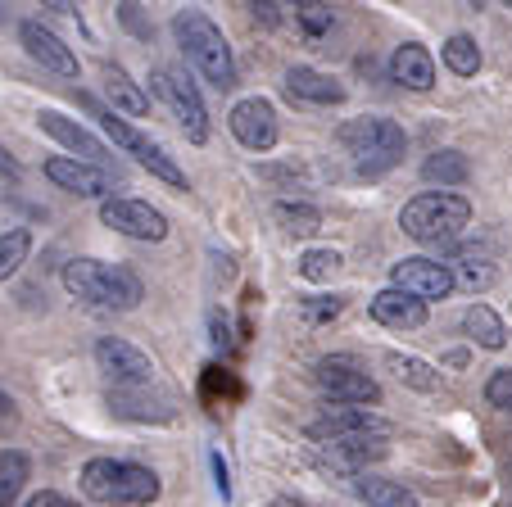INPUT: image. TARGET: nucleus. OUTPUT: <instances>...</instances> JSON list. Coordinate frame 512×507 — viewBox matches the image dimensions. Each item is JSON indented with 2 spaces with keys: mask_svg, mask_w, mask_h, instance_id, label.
Instances as JSON below:
<instances>
[{
  "mask_svg": "<svg viewBox=\"0 0 512 507\" xmlns=\"http://www.w3.org/2000/svg\"><path fill=\"white\" fill-rule=\"evenodd\" d=\"M173 32H177V46L186 50L195 68L204 73V82H213L218 91H232L236 87V59H232V46H227L223 28L200 10H182L173 19Z\"/></svg>",
  "mask_w": 512,
  "mask_h": 507,
  "instance_id": "f257e3e1",
  "label": "nucleus"
},
{
  "mask_svg": "<svg viewBox=\"0 0 512 507\" xmlns=\"http://www.w3.org/2000/svg\"><path fill=\"white\" fill-rule=\"evenodd\" d=\"M82 489L91 503L105 507H132V503H155L159 498V476L136 462H114V458H91L82 467Z\"/></svg>",
  "mask_w": 512,
  "mask_h": 507,
  "instance_id": "f03ea898",
  "label": "nucleus"
},
{
  "mask_svg": "<svg viewBox=\"0 0 512 507\" xmlns=\"http://www.w3.org/2000/svg\"><path fill=\"white\" fill-rule=\"evenodd\" d=\"M68 295L87 299L100 308H136L141 304V277L132 268H109L100 259H73L64 268Z\"/></svg>",
  "mask_w": 512,
  "mask_h": 507,
  "instance_id": "7ed1b4c3",
  "label": "nucleus"
},
{
  "mask_svg": "<svg viewBox=\"0 0 512 507\" xmlns=\"http://www.w3.org/2000/svg\"><path fill=\"white\" fill-rule=\"evenodd\" d=\"M467 222H472V204L454 191H426L417 200H408L404 213H399V227L413 240H422V245H445Z\"/></svg>",
  "mask_w": 512,
  "mask_h": 507,
  "instance_id": "20e7f679",
  "label": "nucleus"
},
{
  "mask_svg": "<svg viewBox=\"0 0 512 507\" xmlns=\"http://www.w3.org/2000/svg\"><path fill=\"white\" fill-rule=\"evenodd\" d=\"M340 145L354 159L358 173H386L404 159V132L390 118H354V123L340 127Z\"/></svg>",
  "mask_w": 512,
  "mask_h": 507,
  "instance_id": "39448f33",
  "label": "nucleus"
},
{
  "mask_svg": "<svg viewBox=\"0 0 512 507\" xmlns=\"http://www.w3.org/2000/svg\"><path fill=\"white\" fill-rule=\"evenodd\" d=\"M313 381L322 385V394H327V399L349 403V408H363V403H377L381 399V385L372 381V376L363 372L354 358H345V354L322 358V363L313 367Z\"/></svg>",
  "mask_w": 512,
  "mask_h": 507,
  "instance_id": "423d86ee",
  "label": "nucleus"
},
{
  "mask_svg": "<svg viewBox=\"0 0 512 507\" xmlns=\"http://www.w3.org/2000/svg\"><path fill=\"white\" fill-rule=\"evenodd\" d=\"M150 87H155V96L182 118L186 141H195V145L209 141V109H204V100H200V91H195L191 77L173 73V68H159V73L150 77Z\"/></svg>",
  "mask_w": 512,
  "mask_h": 507,
  "instance_id": "0eeeda50",
  "label": "nucleus"
},
{
  "mask_svg": "<svg viewBox=\"0 0 512 507\" xmlns=\"http://www.w3.org/2000/svg\"><path fill=\"white\" fill-rule=\"evenodd\" d=\"M390 281H395V290L422 299V304H426V299L454 295V286H458L454 268H449V263H440V259H404V263H395V268H390Z\"/></svg>",
  "mask_w": 512,
  "mask_h": 507,
  "instance_id": "6e6552de",
  "label": "nucleus"
},
{
  "mask_svg": "<svg viewBox=\"0 0 512 507\" xmlns=\"http://www.w3.org/2000/svg\"><path fill=\"white\" fill-rule=\"evenodd\" d=\"M100 222L132 240H164L168 236V218L145 200H105L100 204Z\"/></svg>",
  "mask_w": 512,
  "mask_h": 507,
  "instance_id": "1a4fd4ad",
  "label": "nucleus"
},
{
  "mask_svg": "<svg viewBox=\"0 0 512 507\" xmlns=\"http://www.w3.org/2000/svg\"><path fill=\"white\" fill-rule=\"evenodd\" d=\"M96 363L100 372L109 376L114 385H150V376H155V363H150V354H141L136 345H127V340H118V335H105V340H96Z\"/></svg>",
  "mask_w": 512,
  "mask_h": 507,
  "instance_id": "9d476101",
  "label": "nucleus"
},
{
  "mask_svg": "<svg viewBox=\"0 0 512 507\" xmlns=\"http://www.w3.org/2000/svg\"><path fill=\"white\" fill-rule=\"evenodd\" d=\"M232 136L245 145V150H254V154H263V150H272L277 145V109L268 105V100H241V105L232 109Z\"/></svg>",
  "mask_w": 512,
  "mask_h": 507,
  "instance_id": "9b49d317",
  "label": "nucleus"
},
{
  "mask_svg": "<svg viewBox=\"0 0 512 507\" xmlns=\"http://www.w3.org/2000/svg\"><path fill=\"white\" fill-rule=\"evenodd\" d=\"M313 440H354V435H386V421L368 408H349V403H336L327 408L318 421L309 426Z\"/></svg>",
  "mask_w": 512,
  "mask_h": 507,
  "instance_id": "f8f14e48",
  "label": "nucleus"
},
{
  "mask_svg": "<svg viewBox=\"0 0 512 507\" xmlns=\"http://www.w3.org/2000/svg\"><path fill=\"white\" fill-rule=\"evenodd\" d=\"M19 37H23V50H28L32 59H37L41 68H50V73H59V77H78L82 73V64H78V55L64 46V41L55 37L50 28H41L37 19H28L19 28Z\"/></svg>",
  "mask_w": 512,
  "mask_h": 507,
  "instance_id": "ddd939ff",
  "label": "nucleus"
},
{
  "mask_svg": "<svg viewBox=\"0 0 512 507\" xmlns=\"http://www.w3.org/2000/svg\"><path fill=\"white\" fill-rule=\"evenodd\" d=\"M37 123H41V132L46 136H55L64 150H73L82 163H96V168H105V159H109V150L96 141V136L87 132L82 123H73V118H64L59 109H41L37 114Z\"/></svg>",
  "mask_w": 512,
  "mask_h": 507,
  "instance_id": "4468645a",
  "label": "nucleus"
},
{
  "mask_svg": "<svg viewBox=\"0 0 512 507\" xmlns=\"http://www.w3.org/2000/svg\"><path fill=\"white\" fill-rule=\"evenodd\" d=\"M46 177L55 186H64V191L73 195H105L109 186H114V177L105 173V168H96V163H82V159H50L46 163Z\"/></svg>",
  "mask_w": 512,
  "mask_h": 507,
  "instance_id": "2eb2a0df",
  "label": "nucleus"
},
{
  "mask_svg": "<svg viewBox=\"0 0 512 507\" xmlns=\"http://www.w3.org/2000/svg\"><path fill=\"white\" fill-rule=\"evenodd\" d=\"M372 317H377L381 326H395V331H413V326L426 322V304L390 286V290H381V295H372Z\"/></svg>",
  "mask_w": 512,
  "mask_h": 507,
  "instance_id": "dca6fc26",
  "label": "nucleus"
},
{
  "mask_svg": "<svg viewBox=\"0 0 512 507\" xmlns=\"http://www.w3.org/2000/svg\"><path fill=\"white\" fill-rule=\"evenodd\" d=\"M390 77H395L399 87H408V91H431L435 87V59H431V50L426 46H399L395 50V59H390Z\"/></svg>",
  "mask_w": 512,
  "mask_h": 507,
  "instance_id": "f3484780",
  "label": "nucleus"
},
{
  "mask_svg": "<svg viewBox=\"0 0 512 507\" xmlns=\"http://www.w3.org/2000/svg\"><path fill=\"white\" fill-rule=\"evenodd\" d=\"M286 91H290V100H309V105H340L345 100V87H340L336 77L318 73V68H290Z\"/></svg>",
  "mask_w": 512,
  "mask_h": 507,
  "instance_id": "a211bd4d",
  "label": "nucleus"
},
{
  "mask_svg": "<svg viewBox=\"0 0 512 507\" xmlns=\"http://www.w3.org/2000/svg\"><path fill=\"white\" fill-rule=\"evenodd\" d=\"M105 91H109L114 114H127V118H145V114H150V100L136 91V82L123 73V68H105Z\"/></svg>",
  "mask_w": 512,
  "mask_h": 507,
  "instance_id": "6ab92c4d",
  "label": "nucleus"
},
{
  "mask_svg": "<svg viewBox=\"0 0 512 507\" xmlns=\"http://www.w3.org/2000/svg\"><path fill=\"white\" fill-rule=\"evenodd\" d=\"M463 326H467V335H472L481 349H503V345H508V326H503V317L494 313V308H485V304L467 308Z\"/></svg>",
  "mask_w": 512,
  "mask_h": 507,
  "instance_id": "aec40b11",
  "label": "nucleus"
},
{
  "mask_svg": "<svg viewBox=\"0 0 512 507\" xmlns=\"http://www.w3.org/2000/svg\"><path fill=\"white\" fill-rule=\"evenodd\" d=\"M386 367L399 376L404 385H413V390H422V394H435L440 390V372H435L431 363H422V358H408V354H395L390 349L386 354Z\"/></svg>",
  "mask_w": 512,
  "mask_h": 507,
  "instance_id": "412c9836",
  "label": "nucleus"
},
{
  "mask_svg": "<svg viewBox=\"0 0 512 507\" xmlns=\"http://www.w3.org/2000/svg\"><path fill=\"white\" fill-rule=\"evenodd\" d=\"M358 498L368 507H417L413 489H404L399 480H377V476L358 480Z\"/></svg>",
  "mask_w": 512,
  "mask_h": 507,
  "instance_id": "4be33fe9",
  "label": "nucleus"
},
{
  "mask_svg": "<svg viewBox=\"0 0 512 507\" xmlns=\"http://www.w3.org/2000/svg\"><path fill=\"white\" fill-rule=\"evenodd\" d=\"M28 476H32L28 453H19V449H5V453H0V507H10L14 498L23 494Z\"/></svg>",
  "mask_w": 512,
  "mask_h": 507,
  "instance_id": "5701e85b",
  "label": "nucleus"
},
{
  "mask_svg": "<svg viewBox=\"0 0 512 507\" xmlns=\"http://www.w3.org/2000/svg\"><path fill=\"white\" fill-rule=\"evenodd\" d=\"M109 408H114L118 417H136V421H168V417H173V408H168V403L145 408V399H141V394H132V385H114V390H109Z\"/></svg>",
  "mask_w": 512,
  "mask_h": 507,
  "instance_id": "b1692460",
  "label": "nucleus"
},
{
  "mask_svg": "<svg viewBox=\"0 0 512 507\" xmlns=\"http://www.w3.org/2000/svg\"><path fill=\"white\" fill-rule=\"evenodd\" d=\"M440 55H445V64L454 68L458 77H476V68H481V46H476L467 32H454V37L445 41V50H440Z\"/></svg>",
  "mask_w": 512,
  "mask_h": 507,
  "instance_id": "393cba45",
  "label": "nucleus"
},
{
  "mask_svg": "<svg viewBox=\"0 0 512 507\" xmlns=\"http://www.w3.org/2000/svg\"><path fill=\"white\" fill-rule=\"evenodd\" d=\"M272 213H277V222L290 231V236H313V231L322 227V213L313 209V204H300V200H281Z\"/></svg>",
  "mask_w": 512,
  "mask_h": 507,
  "instance_id": "a878e982",
  "label": "nucleus"
},
{
  "mask_svg": "<svg viewBox=\"0 0 512 507\" xmlns=\"http://www.w3.org/2000/svg\"><path fill=\"white\" fill-rule=\"evenodd\" d=\"M331 453L340 462H377L386 458V435H354V440H331Z\"/></svg>",
  "mask_w": 512,
  "mask_h": 507,
  "instance_id": "bb28decb",
  "label": "nucleus"
},
{
  "mask_svg": "<svg viewBox=\"0 0 512 507\" xmlns=\"http://www.w3.org/2000/svg\"><path fill=\"white\" fill-rule=\"evenodd\" d=\"M422 173L431 177V182L458 186V182H467V159L458 150H440V154H431V159L422 163Z\"/></svg>",
  "mask_w": 512,
  "mask_h": 507,
  "instance_id": "cd10ccee",
  "label": "nucleus"
},
{
  "mask_svg": "<svg viewBox=\"0 0 512 507\" xmlns=\"http://www.w3.org/2000/svg\"><path fill=\"white\" fill-rule=\"evenodd\" d=\"M28 249H32V236H28V231L14 227V231H5V236H0V281L14 277V272L23 268Z\"/></svg>",
  "mask_w": 512,
  "mask_h": 507,
  "instance_id": "c85d7f7f",
  "label": "nucleus"
},
{
  "mask_svg": "<svg viewBox=\"0 0 512 507\" xmlns=\"http://www.w3.org/2000/svg\"><path fill=\"white\" fill-rule=\"evenodd\" d=\"M295 23H300L304 41H322V37H331V28H336V14H331L327 5H300V10H295Z\"/></svg>",
  "mask_w": 512,
  "mask_h": 507,
  "instance_id": "c756f323",
  "label": "nucleus"
},
{
  "mask_svg": "<svg viewBox=\"0 0 512 507\" xmlns=\"http://www.w3.org/2000/svg\"><path fill=\"white\" fill-rule=\"evenodd\" d=\"M340 272V254L336 249H309L300 259V277L304 281H331Z\"/></svg>",
  "mask_w": 512,
  "mask_h": 507,
  "instance_id": "7c9ffc66",
  "label": "nucleus"
},
{
  "mask_svg": "<svg viewBox=\"0 0 512 507\" xmlns=\"http://www.w3.org/2000/svg\"><path fill=\"white\" fill-rule=\"evenodd\" d=\"M340 308H345V299H304L300 317H304V322H331Z\"/></svg>",
  "mask_w": 512,
  "mask_h": 507,
  "instance_id": "2f4dec72",
  "label": "nucleus"
},
{
  "mask_svg": "<svg viewBox=\"0 0 512 507\" xmlns=\"http://www.w3.org/2000/svg\"><path fill=\"white\" fill-rule=\"evenodd\" d=\"M485 399H490L494 408L512 412V372H494L490 385H485Z\"/></svg>",
  "mask_w": 512,
  "mask_h": 507,
  "instance_id": "473e14b6",
  "label": "nucleus"
},
{
  "mask_svg": "<svg viewBox=\"0 0 512 507\" xmlns=\"http://www.w3.org/2000/svg\"><path fill=\"white\" fill-rule=\"evenodd\" d=\"M458 281H463L467 290H490L494 268H485V263H463V268H458Z\"/></svg>",
  "mask_w": 512,
  "mask_h": 507,
  "instance_id": "72a5a7b5",
  "label": "nucleus"
},
{
  "mask_svg": "<svg viewBox=\"0 0 512 507\" xmlns=\"http://www.w3.org/2000/svg\"><path fill=\"white\" fill-rule=\"evenodd\" d=\"M213 485H218V494L223 498H232V476H227V462H223V453H213Z\"/></svg>",
  "mask_w": 512,
  "mask_h": 507,
  "instance_id": "f704fd0d",
  "label": "nucleus"
},
{
  "mask_svg": "<svg viewBox=\"0 0 512 507\" xmlns=\"http://www.w3.org/2000/svg\"><path fill=\"white\" fill-rule=\"evenodd\" d=\"M28 507H78V503H73V498H64V494H55V489H41V494L28 498Z\"/></svg>",
  "mask_w": 512,
  "mask_h": 507,
  "instance_id": "c9c22d12",
  "label": "nucleus"
},
{
  "mask_svg": "<svg viewBox=\"0 0 512 507\" xmlns=\"http://www.w3.org/2000/svg\"><path fill=\"white\" fill-rule=\"evenodd\" d=\"M0 177H19V163H14V154L0 145Z\"/></svg>",
  "mask_w": 512,
  "mask_h": 507,
  "instance_id": "e433bc0d",
  "label": "nucleus"
},
{
  "mask_svg": "<svg viewBox=\"0 0 512 507\" xmlns=\"http://www.w3.org/2000/svg\"><path fill=\"white\" fill-rule=\"evenodd\" d=\"M272 507H304V503H295V498H277Z\"/></svg>",
  "mask_w": 512,
  "mask_h": 507,
  "instance_id": "4c0bfd02",
  "label": "nucleus"
}]
</instances>
